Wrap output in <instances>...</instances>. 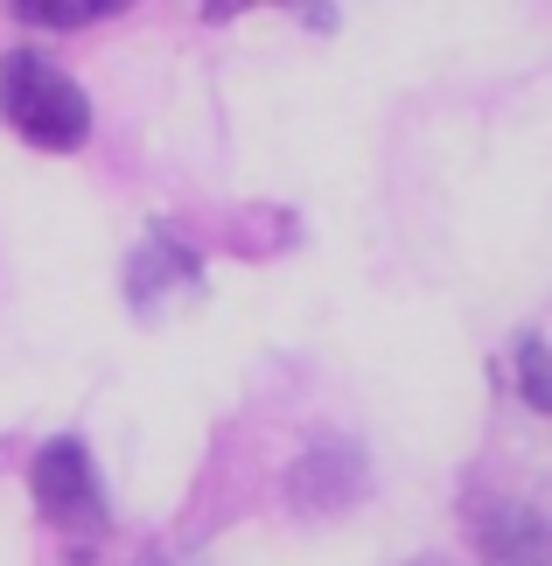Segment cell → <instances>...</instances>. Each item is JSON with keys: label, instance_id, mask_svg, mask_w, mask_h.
I'll return each instance as SVG.
<instances>
[{"label": "cell", "instance_id": "1", "mask_svg": "<svg viewBox=\"0 0 552 566\" xmlns=\"http://www.w3.org/2000/svg\"><path fill=\"white\" fill-rule=\"evenodd\" d=\"M0 119H8L21 140L50 147V155L84 147V134H92V105H84V92L56 71V63H42L35 50H14L8 63H0Z\"/></svg>", "mask_w": 552, "mask_h": 566}, {"label": "cell", "instance_id": "2", "mask_svg": "<svg viewBox=\"0 0 552 566\" xmlns=\"http://www.w3.org/2000/svg\"><path fill=\"white\" fill-rule=\"evenodd\" d=\"M29 490H35V511L56 517V525H77V532H98V475H92V454L77 441H50L29 469Z\"/></svg>", "mask_w": 552, "mask_h": 566}, {"label": "cell", "instance_id": "3", "mask_svg": "<svg viewBox=\"0 0 552 566\" xmlns=\"http://www.w3.org/2000/svg\"><path fill=\"white\" fill-rule=\"evenodd\" d=\"M364 496V454L350 441H315L287 469V504L294 511H350Z\"/></svg>", "mask_w": 552, "mask_h": 566}, {"label": "cell", "instance_id": "4", "mask_svg": "<svg viewBox=\"0 0 552 566\" xmlns=\"http://www.w3.org/2000/svg\"><path fill=\"white\" fill-rule=\"evenodd\" d=\"M476 553L482 566H545V517L518 496L476 504Z\"/></svg>", "mask_w": 552, "mask_h": 566}, {"label": "cell", "instance_id": "5", "mask_svg": "<svg viewBox=\"0 0 552 566\" xmlns=\"http://www.w3.org/2000/svg\"><path fill=\"white\" fill-rule=\"evenodd\" d=\"M154 280H196V259L183 245H168V238H147V252L134 259V301H140V308H147Z\"/></svg>", "mask_w": 552, "mask_h": 566}, {"label": "cell", "instance_id": "6", "mask_svg": "<svg viewBox=\"0 0 552 566\" xmlns=\"http://www.w3.org/2000/svg\"><path fill=\"white\" fill-rule=\"evenodd\" d=\"M14 14L35 21V29H84V21L113 14V0H14Z\"/></svg>", "mask_w": 552, "mask_h": 566}, {"label": "cell", "instance_id": "7", "mask_svg": "<svg viewBox=\"0 0 552 566\" xmlns=\"http://www.w3.org/2000/svg\"><path fill=\"white\" fill-rule=\"evenodd\" d=\"M518 391H524V406H532V412L552 406V385H545V336H518Z\"/></svg>", "mask_w": 552, "mask_h": 566}, {"label": "cell", "instance_id": "8", "mask_svg": "<svg viewBox=\"0 0 552 566\" xmlns=\"http://www.w3.org/2000/svg\"><path fill=\"white\" fill-rule=\"evenodd\" d=\"M419 566H448V559H419Z\"/></svg>", "mask_w": 552, "mask_h": 566}]
</instances>
